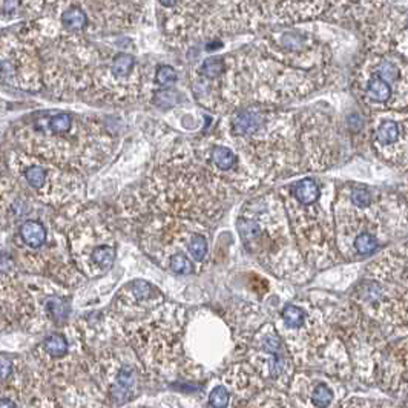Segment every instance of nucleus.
Segmentation results:
<instances>
[{
	"mask_svg": "<svg viewBox=\"0 0 408 408\" xmlns=\"http://www.w3.org/2000/svg\"><path fill=\"white\" fill-rule=\"evenodd\" d=\"M197 155L207 166L209 171L231 186L238 195L252 194L263 182L256 177L241 154L218 132H212L202 140L192 143Z\"/></svg>",
	"mask_w": 408,
	"mask_h": 408,
	"instance_id": "nucleus-20",
	"label": "nucleus"
},
{
	"mask_svg": "<svg viewBox=\"0 0 408 408\" xmlns=\"http://www.w3.org/2000/svg\"><path fill=\"white\" fill-rule=\"evenodd\" d=\"M86 342L89 370L111 405L134 401L151 377L134 348L117 338L86 336Z\"/></svg>",
	"mask_w": 408,
	"mask_h": 408,
	"instance_id": "nucleus-12",
	"label": "nucleus"
},
{
	"mask_svg": "<svg viewBox=\"0 0 408 408\" xmlns=\"http://www.w3.org/2000/svg\"><path fill=\"white\" fill-rule=\"evenodd\" d=\"M177 82H178V71L174 66L164 63L155 66V75H154L155 89L172 88Z\"/></svg>",
	"mask_w": 408,
	"mask_h": 408,
	"instance_id": "nucleus-30",
	"label": "nucleus"
},
{
	"mask_svg": "<svg viewBox=\"0 0 408 408\" xmlns=\"http://www.w3.org/2000/svg\"><path fill=\"white\" fill-rule=\"evenodd\" d=\"M157 2H158V6H160V11L166 13V11H171V9H174L180 0H157Z\"/></svg>",
	"mask_w": 408,
	"mask_h": 408,
	"instance_id": "nucleus-32",
	"label": "nucleus"
},
{
	"mask_svg": "<svg viewBox=\"0 0 408 408\" xmlns=\"http://www.w3.org/2000/svg\"><path fill=\"white\" fill-rule=\"evenodd\" d=\"M0 73L5 86L31 94L45 91L43 65L38 48L17 29L9 33L4 31Z\"/></svg>",
	"mask_w": 408,
	"mask_h": 408,
	"instance_id": "nucleus-18",
	"label": "nucleus"
},
{
	"mask_svg": "<svg viewBox=\"0 0 408 408\" xmlns=\"http://www.w3.org/2000/svg\"><path fill=\"white\" fill-rule=\"evenodd\" d=\"M328 0H251L256 23L261 29L293 26L325 14Z\"/></svg>",
	"mask_w": 408,
	"mask_h": 408,
	"instance_id": "nucleus-24",
	"label": "nucleus"
},
{
	"mask_svg": "<svg viewBox=\"0 0 408 408\" xmlns=\"http://www.w3.org/2000/svg\"><path fill=\"white\" fill-rule=\"evenodd\" d=\"M23 276L36 305L33 332H54L57 328L68 325L73 298L68 287L48 276L28 273H23Z\"/></svg>",
	"mask_w": 408,
	"mask_h": 408,
	"instance_id": "nucleus-22",
	"label": "nucleus"
},
{
	"mask_svg": "<svg viewBox=\"0 0 408 408\" xmlns=\"http://www.w3.org/2000/svg\"><path fill=\"white\" fill-rule=\"evenodd\" d=\"M45 2H46L49 6H54V5L58 2V0H45Z\"/></svg>",
	"mask_w": 408,
	"mask_h": 408,
	"instance_id": "nucleus-33",
	"label": "nucleus"
},
{
	"mask_svg": "<svg viewBox=\"0 0 408 408\" xmlns=\"http://www.w3.org/2000/svg\"><path fill=\"white\" fill-rule=\"evenodd\" d=\"M29 357L43 375L49 392L91 376L86 336L82 328L74 324L49 332L33 348Z\"/></svg>",
	"mask_w": 408,
	"mask_h": 408,
	"instance_id": "nucleus-15",
	"label": "nucleus"
},
{
	"mask_svg": "<svg viewBox=\"0 0 408 408\" xmlns=\"http://www.w3.org/2000/svg\"><path fill=\"white\" fill-rule=\"evenodd\" d=\"M281 195L295 241L308 266L325 267L338 261L333 184L304 177L284 184Z\"/></svg>",
	"mask_w": 408,
	"mask_h": 408,
	"instance_id": "nucleus-7",
	"label": "nucleus"
},
{
	"mask_svg": "<svg viewBox=\"0 0 408 408\" xmlns=\"http://www.w3.org/2000/svg\"><path fill=\"white\" fill-rule=\"evenodd\" d=\"M63 227L73 261L86 278L108 273L117 260V236L108 218L93 207L63 212Z\"/></svg>",
	"mask_w": 408,
	"mask_h": 408,
	"instance_id": "nucleus-13",
	"label": "nucleus"
},
{
	"mask_svg": "<svg viewBox=\"0 0 408 408\" xmlns=\"http://www.w3.org/2000/svg\"><path fill=\"white\" fill-rule=\"evenodd\" d=\"M9 137L23 152L85 177L103 167L117 147L115 135L97 117L61 109L21 117Z\"/></svg>",
	"mask_w": 408,
	"mask_h": 408,
	"instance_id": "nucleus-3",
	"label": "nucleus"
},
{
	"mask_svg": "<svg viewBox=\"0 0 408 408\" xmlns=\"http://www.w3.org/2000/svg\"><path fill=\"white\" fill-rule=\"evenodd\" d=\"M287 393L296 408H333L336 405V393L330 382L305 372L295 373Z\"/></svg>",
	"mask_w": 408,
	"mask_h": 408,
	"instance_id": "nucleus-26",
	"label": "nucleus"
},
{
	"mask_svg": "<svg viewBox=\"0 0 408 408\" xmlns=\"http://www.w3.org/2000/svg\"><path fill=\"white\" fill-rule=\"evenodd\" d=\"M368 140L384 162L408 166V109L370 113Z\"/></svg>",
	"mask_w": 408,
	"mask_h": 408,
	"instance_id": "nucleus-23",
	"label": "nucleus"
},
{
	"mask_svg": "<svg viewBox=\"0 0 408 408\" xmlns=\"http://www.w3.org/2000/svg\"><path fill=\"white\" fill-rule=\"evenodd\" d=\"M304 172H323L341 155V138L333 118L315 108L298 113Z\"/></svg>",
	"mask_w": 408,
	"mask_h": 408,
	"instance_id": "nucleus-19",
	"label": "nucleus"
},
{
	"mask_svg": "<svg viewBox=\"0 0 408 408\" xmlns=\"http://www.w3.org/2000/svg\"><path fill=\"white\" fill-rule=\"evenodd\" d=\"M4 169L37 202L57 212L83 206L86 178L16 146H5Z\"/></svg>",
	"mask_w": 408,
	"mask_h": 408,
	"instance_id": "nucleus-10",
	"label": "nucleus"
},
{
	"mask_svg": "<svg viewBox=\"0 0 408 408\" xmlns=\"http://www.w3.org/2000/svg\"><path fill=\"white\" fill-rule=\"evenodd\" d=\"M275 325L291 350L296 367L323 361L328 345L335 342L323 313L310 304H286Z\"/></svg>",
	"mask_w": 408,
	"mask_h": 408,
	"instance_id": "nucleus-17",
	"label": "nucleus"
},
{
	"mask_svg": "<svg viewBox=\"0 0 408 408\" xmlns=\"http://www.w3.org/2000/svg\"><path fill=\"white\" fill-rule=\"evenodd\" d=\"M102 338H117L134 348L151 377H171L187 372L184 308L164 301L147 310H120L109 307L98 324Z\"/></svg>",
	"mask_w": 408,
	"mask_h": 408,
	"instance_id": "nucleus-5",
	"label": "nucleus"
},
{
	"mask_svg": "<svg viewBox=\"0 0 408 408\" xmlns=\"http://www.w3.org/2000/svg\"><path fill=\"white\" fill-rule=\"evenodd\" d=\"M207 405L211 408H231V405H235L234 394L224 382L220 381L209 390Z\"/></svg>",
	"mask_w": 408,
	"mask_h": 408,
	"instance_id": "nucleus-29",
	"label": "nucleus"
},
{
	"mask_svg": "<svg viewBox=\"0 0 408 408\" xmlns=\"http://www.w3.org/2000/svg\"><path fill=\"white\" fill-rule=\"evenodd\" d=\"M36 305L33 295L25 283L23 272L13 255L2 251V332H33Z\"/></svg>",
	"mask_w": 408,
	"mask_h": 408,
	"instance_id": "nucleus-21",
	"label": "nucleus"
},
{
	"mask_svg": "<svg viewBox=\"0 0 408 408\" xmlns=\"http://www.w3.org/2000/svg\"><path fill=\"white\" fill-rule=\"evenodd\" d=\"M353 91L370 113L408 109V61L396 53L368 51L355 71Z\"/></svg>",
	"mask_w": 408,
	"mask_h": 408,
	"instance_id": "nucleus-14",
	"label": "nucleus"
},
{
	"mask_svg": "<svg viewBox=\"0 0 408 408\" xmlns=\"http://www.w3.org/2000/svg\"><path fill=\"white\" fill-rule=\"evenodd\" d=\"M131 48L117 49L102 43V57L95 66L91 85L80 102L95 106L126 108L152 98L155 68L140 61Z\"/></svg>",
	"mask_w": 408,
	"mask_h": 408,
	"instance_id": "nucleus-9",
	"label": "nucleus"
},
{
	"mask_svg": "<svg viewBox=\"0 0 408 408\" xmlns=\"http://www.w3.org/2000/svg\"><path fill=\"white\" fill-rule=\"evenodd\" d=\"M235 195L209 171L192 143L172 142L157 152L143 180L120 197L114 216L123 227L146 215L186 218L212 227Z\"/></svg>",
	"mask_w": 408,
	"mask_h": 408,
	"instance_id": "nucleus-1",
	"label": "nucleus"
},
{
	"mask_svg": "<svg viewBox=\"0 0 408 408\" xmlns=\"http://www.w3.org/2000/svg\"><path fill=\"white\" fill-rule=\"evenodd\" d=\"M48 206L37 202L14 178L2 175V232L9 238L19 268L28 275H41L65 284H82L83 276L73 261L63 227V212L49 215Z\"/></svg>",
	"mask_w": 408,
	"mask_h": 408,
	"instance_id": "nucleus-2",
	"label": "nucleus"
},
{
	"mask_svg": "<svg viewBox=\"0 0 408 408\" xmlns=\"http://www.w3.org/2000/svg\"><path fill=\"white\" fill-rule=\"evenodd\" d=\"M220 132L263 184L304 172L298 113L272 105H251L223 115Z\"/></svg>",
	"mask_w": 408,
	"mask_h": 408,
	"instance_id": "nucleus-4",
	"label": "nucleus"
},
{
	"mask_svg": "<svg viewBox=\"0 0 408 408\" xmlns=\"http://www.w3.org/2000/svg\"><path fill=\"white\" fill-rule=\"evenodd\" d=\"M235 408H296V405L286 390L271 387L240 402Z\"/></svg>",
	"mask_w": 408,
	"mask_h": 408,
	"instance_id": "nucleus-28",
	"label": "nucleus"
},
{
	"mask_svg": "<svg viewBox=\"0 0 408 408\" xmlns=\"http://www.w3.org/2000/svg\"><path fill=\"white\" fill-rule=\"evenodd\" d=\"M253 42V46L273 58L292 68L312 73H332L333 48L312 26H275Z\"/></svg>",
	"mask_w": 408,
	"mask_h": 408,
	"instance_id": "nucleus-16",
	"label": "nucleus"
},
{
	"mask_svg": "<svg viewBox=\"0 0 408 408\" xmlns=\"http://www.w3.org/2000/svg\"><path fill=\"white\" fill-rule=\"evenodd\" d=\"M151 14V0H58L49 11L62 31L93 41L132 31Z\"/></svg>",
	"mask_w": 408,
	"mask_h": 408,
	"instance_id": "nucleus-11",
	"label": "nucleus"
},
{
	"mask_svg": "<svg viewBox=\"0 0 408 408\" xmlns=\"http://www.w3.org/2000/svg\"><path fill=\"white\" fill-rule=\"evenodd\" d=\"M385 5L387 0H328L323 19L365 37L381 17Z\"/></svg>",
	"mask_w": 408,
	"mask_h": 408,
	"instance_id": "nucleus-25",
	"label": "nucleus"
},
{
	"mask_svg": "<svg viewBox=\"0 0 408 408\" xmlns=\"http://www.w3.org/2000/svg\"><path fill=\"white\" fill-rule=\"evenodd\" d=\"M51 6L45 0H2V25L26 23L49 14Z\"/></svg>",
	"mask_w": 408,
	"mask_h": 408,
	"instance_id": "nucleus-27",
	"label": "nucleus"
},
{
	"mask_svg": "<svg viewBox=\"0 0 408 408\" xmlns=\"http://www.w3.org/2000/svg\"><path fill=\"white\" fill-rule=\"evenodd\" d=\"M235 224L246 252L264 271L291 283L308 280L310 266L295 241L278 191H268L247 200L238 211Z\"/></svg>",
	"mask_w": 408,
	"mask_h": 408,
	"instance_id": "nucleus-6",
	"label": "nucleus"
},
{
	"mask_svg": "<svg viewBox=\"0 0 408 408\" xmlns=\"http://www.w3.org/2000/svg\"><path fill=\"white\" fill-rule=\"evenodd\" d=\"M26 408H62V405L51 392H43L37 394L34 399L26 405Z\"/></svg>",
	"mask_w": 408,
	"mask_h": 408,
	"instance_id": "nucleus-31",
	"label": "nucleus"
},
{
	"mask_svg": "<svg viewBox=\"0 0 408 408\" xmlns=\"http://www.w3.org/2000/svg\"><path fill=\"white\" fill-rule=\"evenodd\" d=\"M149 260L177 276L202 273L209 263L211 226L169 215H146L123 227Z\"/></svg>",
	"mask_w": 408,
	"mask_h": 408,
	"instance_id": "nucleus-8",
	"label": "nucleus"
}]
</instances>
